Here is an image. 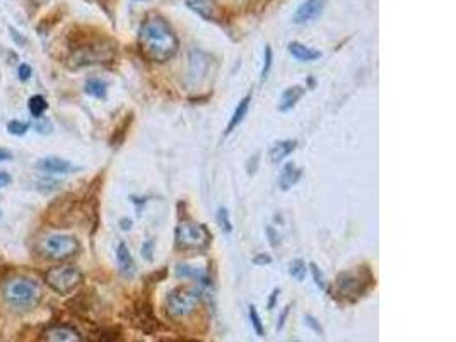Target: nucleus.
<instances>
[{"instance_id": "obj_31", "label": "nucleus", "mask_w": 456, "mask_h": 342, "mask_svg": "<svg viewBox=\"0 0 456 342\" xmlns=\"http://www.w3.org/2000/svg\"><path fill=\"white\" fill-rule=\"evenodd\" d=\"M158 342H198V341H190V339H159Z\"/></svg>"}, {"instance_id": "obj_16", "label": "nucleus", "mask_w": 456, "mask_h": 342, "mask_svg": "<svg viewBox=\"0 0 456 342\" xmlns=\"http://www.w3.org/2000/svg\"><path fill=\"white\" fill-rule=\"evenodd\" d=\"M299 176H301V170H299L296 164H292V163L285 164L284 170H282V173H281V178H278L281 189L282 190H289L292 185H296V183H298Z\"/></svg>"}, {"instance_id": "obj_17", "label": "nucleus", "mask_w": 456, "mask_h": 342, "mask_svg": "<svg viewBox=\"0 0 456 342\" xmlns=\"http://www.w3.org/2000/svg\"><path fill=\"white\" fill-rule=\"evenodd\" d=\"M304 95V89L301 86H292V88L285 89L284 95L281 98V104H278V110L281 111H287L294 106L296 103L301 99V96Z\"/></svg>"}, {"instance_id": "obj_21", "label": "nucleus", "mask_w": 456, "mask_h": 342, "mask_svg": "<svg viewBox=\"0 0 456 342\" xmlns=\"http://www.w3.org/2000/svg\"><path fill=\"white\" fill-rule=\"evenodd\" d=\"M289 272H291V276L294 277L296 281H303L304 277H306V264H304L303 260H292L291 265H289Z\"/></svg>"}, {"instance_id": "obj_30", "label": "nucleus", "mask_w": 456, "mask_h": 342, "mask_svg": "<svg viewBox=\"0 0 456 342\" xmlns=\"http://www.w3.org/2000/svg\"><path fill=\"white\" fill-rule=\"evenodd\" d=\"M270 257H267V255H258V257H255V264H270Z\"/></svg>"}, {"instance_id": "obj_27", "label": "nucleus", "mask_w": 456, "mask_h": 342, "mask_svg": "<svg viewBox=\"0 0 456 342\" xmlns=\"http://www.w3.org/2000/svg\"><path fill=\"white\" fill-rule=\"evenodd\" d=\"M17 74H19L21 81H28V79L31 77V67L26 66V64H23V66H19V70H17Z\"/></svg>"}, {"instance_id": "obj_13", "label": "nucleus", "mask_w": 456, "mask_h": 342, "mask_svg": "<svg viewBox=\"0 0 456 342\" xmlns=\"http://www.w3.org/2000/svg\"><path fill=\"white\" fill-rule=\"evenodd\" d=\"M289 52H291V55L294 57V59L301 60V62H313V60L320 59L321 57V53L318 52V50L310 48V46L303 45V43L298 41H292L291 45H289Z\"/></svg>"}, {"instance_id": "obj_22", "label": "nucleus", "mask_w": 456, "mask_h": 342, "mask_svg": "<svg viewBox=\"0 0 456 342\" xmlns=\"http://www.w3.org/2000/svg\"><path fill=\"white\" fill-rule=\"evenodd\" d=\"M249 320H251V325H253V329H255V332L258 334L260 337L262 336H265V329H263V323H262V320H260V315H258V312H256V307H249Z\"/></svg>"}, {"instance_id": "obj_2", "label": "nucleus", "mask_w": 456, "mask_h": 342, "mask_svg": "<svg viewBox=\"0 0 456 342\" xmlns=\"http://www.w3.org/2000/svg\"><path fill=\"white\" fill-rule=\"evenodd\" d=\"M3 300L14 308H32L41 300L38 283L28 277H14L3 284Z\"/></svg>"}, {"instance_id": "obj_10", "label": "nucleus", "mask_w": 456, "mask_h": 342, "mask_svg": "<svg viewBox=\"0 0 456 342\" xmlns=\"http://www.w3.org/2000/svg\"><path fill=\"white\" fill-rule=\"evenodd\" d=\"M46 342H82L81 334L68 325H55L45 332Z\"/></svg>"}, {"instance_id": "obj_23", "label": "nucleus", "mask_w": 456, "mask_h": 342, "mask_svg": "<svg viewBox=\"0 0 456 342\" xmlns=\"http://www.w3.org/2000/svg\"><path fill=\"white\" fill-rule=\"evenodd\" d=\"M28 129H30V124H26V122H19V120L9 122V125H7V131L14 135L26 134Z\"/></svg>"}, {"instance_id": "obj_25", "label": "nucleus", "mask_w": 456, "mask_h": 342, "mask_svg": "<svg viewBox=\"0 0 456 342\" xmlns=\"http://www.w3.org/2000/svg\"><path fill=\"white\" fill-rule=\"evenodd\" d=\"M270 67H272V48H270L269 45L265 46V66H263V70H262V79L265 81L267 75H269V70Z\"/></svg>"}, {"instance_id": "obj_9", "label": "nucleus", "mask_w": 456, "mask_h": 342, "mask_svg": "<svg viewBox=\"0 0 456 342\" xmlns=\"http://www.w3.org/2000/svg\"><path fill=\"white\" fill-rule=\"evenodd\" d=\"M325 6H327V0H304L301 6L298 7V10L294 12V16H292V23H311V21L316 19V17L323 12Z\"/></svg>"}, {"instance_id": "obj_26", "label": "nucleus", "mask_w": 456, "mask_h": 342, "mask_svg": "<svg viewBox=\"0 0 456 342\" xmlns=\"http://www.w3.org/2000/svg\"><path fill=\"white\" fill-rule=\"evenodd\" d=\"M311 271H313V276H314V281H316V284L321 287V289H323V287H325L323 274H321L320 271H318V267H316V265H314V264H311Z\"/></svg>"}, {"instance_id": "obj_11", "label": "nucleus", "mask_w": 456, "mask_h": 342, "mask_svg": "<svg viewBox=\"0 0 456 342\" xmlns=\"http://www.w3.org/2000/svg\"><path fill=\"white\" fill-rule=\"evenodd\" d=\"M361 277L356 274H342L339 277V283H336V289L342 296H350V294H359L361 293Z\"/></svg>"}, {"instance_id": "obj_20", "label": "nucleus", "mask_w": 456, "mask_h": 342, "mask_svg": "<svg viewBox=\"0 0 456 342\" xmlns=\"http://www.w3.org/2000/svg\"><path fill=\"white\" fill-rule=\"evenodd\" d=\"M28 108H30V113L32 115V117L39 118L43 113H45L46 108H48V103H46V99L43 98V96L36 95L30 98V102H28Z\"/></svg>"}, {"instance_id": "obj_24", "label": "nucleus", "mask_w": 456, "mask_h": 342, "mask_svg": "<svg viewBox=\"0 0 456 342\" xmlns=\"http://www.w3.org/2000/svg\"><path fill=\"white\" fill-rule=\"evenodd\" d=\"M217 221H219V226L224 229V231H231V221H229V216H227L226 209H219Z\"/></svg>"}, {"instance_id": "obj_7", "label": "nucleus", "mask_w": 456, "mask_h": 342, "mask_svg": "<svg viewBox=\"0 0 456 342\" xmlns=\"http://www.w3.org/2000/svg\"><path fill=\"white\" fill-rule=\"evenodd\" d=\"M79 251V241L68 235H50L41 241V254L50 260H67Z\"/></svg>"}, {"instance_id": "obj_5", "label": "nucleus", "mask_w": 456, "mask_h": 342, "mask_svg": "<svg viewBox=\"0 0 456 342\" xmlns=\"http://www.w3.org/2000/svg\"><path fill=\"white\" fill-rule=\"evenodd\" d=\"M200 301V294L193 287H176L168 294L166 310L173 319H183L193 313Z\"/></svg>"}, {"instance_id": "obj_4", "label": "nucleus", "mask_w": 456, "mask_h": 342, "mask_svg": "<svg viewBox=\"0 0 456 342\" xmlns=\"http://www.w3.org/2000/svg\"><path fill=\"white\" fill-rule=\"evenodd\" d=\"M45 283L55 293L68 294L81 286L82 272L74 265H57L45 272Z\"/></svg>"}, {"instance_id": "obj_3", "label": "nucleus", "mask_w": 456, "mask_h": 342, "mask_svg": "<svg viewBox=\"0 0 456 342\" xmlns=\"http://www.w3.org/2000/svg\"><path fill=\"white\" fill-rule=\"evenodd\" d=\"M115 48L110 41H96L84 43V45L74 48V53L70 55V66L74 68L93 66V64H103L113 59Z\"/></svg>"}, {"instance_id": "obj_14", "label": "nucleus", "mask_w": 456, "mask_h": 342, "mask_svg": "<svg viewBox=\"0 0 456 342\" xmlns=\"http://www.w3.org/2000/svg\"><path fill=\"white\" fill-rule=\"evenodd\" d=\"M117 260H118V267L120 271L125 274V276H132L133 271H135V264H133V258L130 255L129 247L125 243H120L117 248Z\"/></svg>"}, {"instance_id": "obj_15", "label": "nucleus", "mask_w": 456, "mask_h": 342, "mask_svg": "<svg viewBox=\"0 0 456 342\" xmlns=\"http://www.w3.org/2000/svg\"><path fill=\"white\" fill-rule=\"evenodd\" d=\"M296 146H298L296 140H281V142H275L272 149H270V160H272L274 163H278V161H282L284 158H287L289 154L296 149Z\"/></svg>"}, {"instance_id": "obj_8", "label": "nucleus", "mask_w": 456, "mask_h": 342, "mask_svg": "<svg viewBox=\"0 0 456 342\" xmlns=\"http://www.w3.org/2000/svg\"><path fill=\"white\" fill-rule=\"evenodd\" d=\"M187 7L211 23H222L224 10L216 0H188Z\"/></svg>"}, {"instance_id": "obj_12", "label": "nucleus", "mask_w": 456, "mask_h": 342, "mask_svg": "<svg viewBox=\"0 0 456 342\" xmlns=\"http://www.w3.org/2000/svg\"><path fill=\"white\" fill-rule=\"evenodd\" d=\"M36 168L41 171H46V173H68V171L74 170L72 163H68V161L61 160V158H55V156H48V158H45V160H39L38 163H36Z\"/></svg>"}, {"instance_id": "obj_29", "label": "nucleus", "mask_w": 456, "mask_h": 342, "mask_svg": "<svg viewBox=\"0 0 456 342\" xmlns=\"http://www.w3.org/2000/svg\"><path fill=\"white\" fill-rule=\"evenodd\" d=\"M10 160H12V153L3 149V147H0V161H10Z\"/></svg>"}, {"instance_id": "obj_19", "label": "nucleus", "mask_w": 456, "mask_h": 342, "mask_svg": "<svg viewBox=\"0 0 456 342\" xmlns=\"http://www.w3.org/2000/svg\"><path fill=\"white\" fill-rule=\"evenodd\" d=\"M106 82L101 81V79H89V81L86 82V93L94 96V98H104V96H106Z\"/></svg>"}, {"instance_id": "obj_18", "label": "nucleus", "mask_w": 456, "mask_h": 342, "mask_svg": "<svg viewBox=\"0 0 456 342\" xmlns=\"http://www.w3.org/2000/svg\"><path fill=\"white\" fill-rule=\"evenodd\" d=\"M249 102H251V98H249V96H246V98H243L240 103H238V108H236V110H234L233 118H231L229 125H227V134H229V132H233L234 129H236L238 125H240L241 122H243V118L246 117V113H248Z\"/></svg>"}, {"instance_id": "obj_28", "label": "nucleus", "mask_w": 456, "mask_h": 342, "mask_svg": "<svg viewBox=\"0 0 456 342\" xmlns=\"http://www.w3.org/2000/svg\"><path fill=\"white\" fill-rule=\"evenodd\" d=\"M10 175L9 173H3V171H0V187H7L10 183Z\"/></svg>"}, {"instance_id": "obj_6", "label": "nucleus", "mask_w": 456, "mask_h": 342, "mask_svg": "<svg viewBox=\"0 0 456 342\" xmlns=\"http://www.w3.org/2000/svg\"><path fill=\"white\" fill-rule=\"evenodd\" d=\"M211 241L207 228L193 221L180 222L176 228V245L183 250H202Z\"/></svg>"}, {"instance_id": "obj_1", "label": "nucleus", "mask_w": 456, "mask_h": 342, "mask_svg": "<svg viewBox=\"0 0 456 342\" xmlns=\"http://www.w3.org/2000/svg\"><path fill=\"white\" fill-rule=\"evenodd\" d=\"M139 45L152 62H168L178 52V38L162 17L154 16L144 21L139 31Z\"/></svg>"}]
</instances>
